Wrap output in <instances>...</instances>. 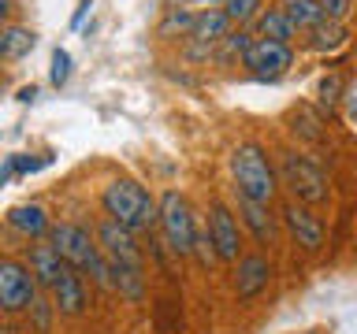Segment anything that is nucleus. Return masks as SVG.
I'll list each match as a JSON object with an SVG mask.
<instances>
[{
  "label": "nucleus",
  "instance_id": "nucleus-1",
  "mask_svg": "<svg viewBox=\"0 0 357 334\" xmlns=\"http://www.w3.org/2000/svg\"><path fill=\"white\" fill-rule=\"evenodd\" d=\"M45 241H49L52 249L63 256V264L75 267L86 283H93V286H100V289H108V294H112L108 260H105V253H100V245H97V238H93V230H89V227H82V223H75V219L52 223V230H49V238H45Z\"/></svg>",
  "mask_w": 357,
  "mask_h": 334
},
{
  "label": "nucleus",
  "instance_id": "nucleus-2",
  "mask_svg": "<svg viewBox=\"0 0 357 334\" xmlns=\"http://www.w3.org/2000/svg\"><path fill=\"white\" fill-rule=\"evenodd\" d=\"M231 182H234V197H245L253 205H268V208L275 205L279 175L261 141H238L231 149Z\"/></svg>",
  "mask_w": 357,
  "mask_h": 334
},
{
  "label": "nucleus",
  "instance_id": "nucleus-3",
  "mask_svg": "<svg viewBox=\"0 0 357 334\" xmlns=\"http://www.w3.org/2000/svg\"><path fill=\"white\" fill-rule=\"evenodd\" d=\"M100 208L112 223L127 227L130 234H153L156 230V197L138 178H112L100 189Z\"/></svg>",
  "mask_w": 357,
  "mask_h": 334
},
{
  "label": "nucleus",
  "instance_id": "nucleus-4",
  "mask_svg": "<svg viewBox=\"0 0 357 334\" xmlns=\"http://www.w3.org/2000/svg\"><path fill=\"white\" fill-rule=\"evenodd\" d=\"M275 175H279V189H287L290 200H298V205L320 208V205H328V200H331L328 171H324L320 160H312L309 152H301V149L279 152Z\"/></svg>",
  "mask_w": 357,
  "mask_h": 334
},
{
  "label": "nucleus",
  "instance_id": "nucleus-5",
  "mask_svg": "<svg viewBox=\"0 0 357 334\" xmlns=\"http://www.w3.org/2000/svg\"><path fill=\"white\" fill-rule=\"evenodd\" d=\"M197 216L190 208V200L178 193V189H164L156 197V234H160V245L178 260L194 256V241H197Z\"/></svg>",
  "mask_w": 357,
  "mask_h": 334
},
{
  "label": "nucleus",
  "instance_id": "nucleus-6",
  "mask_svg": "<svg viewBox=\"0 0 357 334\" xmlns=\"http://www.w3.org/2000/svg\"><path fill=\"white\" fill-rule=\"evenodd\" d=\"M279 227L287 230V238L305 253H320L324 238H328V227H324V216L309 205H298V200H283L279 205Z\"/></svg>",
  "mask_w": 357,
  "mask_h": 334
},
{
  "label": "nucleus",
  "instance_id": "nucleus-7",
  "mask_svg": "<svg viewBox=\"0 0 357 334\" xmlns=\"http://www.w3.org/2000/svg\"><path fill=\"white\" fill-rule=\"evenodd\" d=\"M33 297H38V283L30 267L15 256H4L0 260V316H22Z\"/></svg>",
  "mask_w": 357,
  "mask_h": 334
},
{
  "label": "nucleus",
  "instance_id": "nucleus-8",
  "mask_svg": "<svg viewBox=\"0 0 357 334\" xmlns=\"http://www.w3.org/2000/svg\"><path fill=\"white\" fill-rule=\"evenodd\" d=\"M208 245L212 253H216V264H234L242 256V223L234 216L231 205H223V200H212L208 205Z\"/></svg>",
  "mask_w": 357,
  "mask_h": 334
},
{
  "label": "nucleus",
  "instance_id": "nucleus-9",
  "mask_svg": "<svg viewBox=\"0 0 357 334\" xmlns=\"http://www.w3.org/2000/svg\"><path fill=\"white\" fill-rule=\"evenodd\" d=\"M242 67L250 71L253 78H261V82H275V78H283L290 67H294V49L283 41H264V38H253V45L245 49L242 56Z\"/></svg>",
  "mask_w": 357,
  "mask_h": 334
},
{
  "label": "nucleus",
  "instance_id": "nucleus-10",
  "mask_svg": "<svg viewBox=\"0 0 357 334\" xmlns=\"http://www.w3.org/2000/svg\"><path fill=\"white\" fill-rule=\"evenodd\" d=\"M93 238L100 245V253H105L108 264H130V267H145V253L138 245V234H130L127 227H119V223H112L108 216L93 227Z\"/></svg>",
  "mask_w": 357,
  "mask_h": 334
},
{
  "label": "nucleus",
  "instance_id": "nucleus-11",
  "mask_svg": "<svg viewBox=\"0 0 357 334\" xmlns=\"http://www.w3.org/2000/svg\"><path fill=\"white\" fill-rule=\"evenodd\" d=\"M272 275H275V267L264 253L238 256V260H234V297H238L242 305L253 297H261L268 289V283H272Z\"/></svg>",
  "mask_w": 357,
  "mask_h": 334
},
{
  "label": "nucleus",
  "instance_id": "nucleus-12",
  "mask_svg": "<svg viewBox=\"0 0 357 334\" xmlns=\"http://www.w3.org/2000/svg\"><path fill=\"white\" fill-rule=\"evenodd\" d=\"M49 301H52L56 316L78 319V316H86V308H89V283L75 271V267H67L60 275V283L49 289Z\"/></svg>",
  "mask_w": 357,
  "mask_h": 334
},
{
  "label": "nucleus",
  "instance_id": "nucleus-13",
  "mask_svg": "<svg viewBox=\"0 0 357 334\" xmlns=\"http://www.w3.org/2000/svg\"><path fill=\"white\" fill-rule=\"evenodd\" d=\"M30 267V275H33V283H38V289H45V294H49V289L60 283V275L67 271V264H63V256L52 249L49 241H33L30 245V253H26V260H22Z\"/></svg>",
  "mask_w": 357,
  "mask_h": 334
},
{
  "label": "nucleus",
  "instance_id": "nucleus-14",
  "mask_svg": "<svg viewBox=\"0 0 357 334\" xmlns=\"http://www.w3.org/2000/svg\"><path fill=\"white\" fill-rule=\"evenodd\" d=\"M8 227L15 234H22L26 241H45L52 230V216L45 205H38V200H26V205H15L8 212Z\"/></svg>",
  "mask_w": 357,
  "mask_h": 334
},
{
  "label": "nucleus",
  "instance_id": "nucleus-15",
  "mask_svg": "<svg viewBox=\"0 0 357 334\" xmlns=\"http://www.w3.org/2000/svg\"><path fill=\"white\" fill-rule=\"evenodd\" d=\"M234 200H238V212H234V216H238L242 227L250 230L261 245H272L275 234H279V216L268 205H253V200H245V197H234Z\"/></svg>",
  "mask_w": 357,
  "mask_h": 334
},
{
  "label": "nucleus",
  "instance_id": "nucleus-16",
  "mask_svg": "<svg viewBox=\"0 0 357 334\" xmlns=\"http://www.w3.org/2000/svg\"><path fill=\"white\" fill-rule=\"evenodd\" d=\"M112 271V294H119L127 305H145L149 297V283H145V267L130 264H108Z\"/></svg>",
  "mask_w": 357,
  "mask_h": 334
},
{
  "label": "nucleus",
  "instance_id": "nucleus-17",
  "mask_svg": "<svg viewBox=\"0 0 357 334\" xmlns=\"http://www.w3.org/2000/svg\"><path fill=\"white\" fill-rule=\"evenodd\" d=\"M253 38H264V41H283V45H290L298 38V30H294V22H290V15H287V8H264L261 15L253 19Z\"/></svg>",
  "mask_w": 357,
  "mask_h": 334
},
{
  "label": "nucleus",
  "instance_id": "nucleus-18",
  "mask_svg": "<svg viewBox=\"0 0 357 334\" xmlns=\"http://www.w3.org/2000/svg\"><path fill=\"white\" fill-rule=\"evenodd\" d=\"M231 30V22L227 15H223L220 8H201L197 11V19H194V30H190V45H201V49H216L220 38Z\"/></svg>",
  "mask_w": 357,
  "mask_h": 334
},
{
  "label": "nucleus",
  "instance_id": "nucleus-19",
  "mask_svg": "<svg viewBox=\"0 0 357 334\" xmlns=\"http://www.w3.org/2000/svg\"><path fill=\"white\" fill-rule=\"evenodd\" d=\"M33 45H38V33L30 26H15V22L0 26V60H22L33 52Z\"/></svg>",
  "mask_w": 357,
  "mask_h": 334
},
{
  "label": "nucleus",
  "instance_id": "nucleus-20",
  "mask_svg": "<svg viewBox=\"0 0 357 334\" xmlns=\"http://www.w3.org/2000/svg\"><path fill=\"white\" fill-rule=\"evenodd\" d=\"M194 19H197L194 8H167L164 15H160V22H156V38H160V41L190 38V30H194Z\"/></svg>",
  "mask_w": 357,
  "mask_h": 334
},
{
  "label": "nucleus",
  "instance_id": "nucleus-21",
  "mask_svg": "<svg viewBox=\"0 0 357 334\" xmlns=\"http://www.w3.org/2000/svg\"><path fill=\"white\" fill-rule=\"evenodd\" d=\"M253 45V30H242V26H231L227 33L220 38V45H216V56L223 63H242V56H245V49Z\"/></svg>",
  "mask_w": 357,
  "mask_h": 334
},
{
  "label": "nucleus",
  "instance_id": "nucleus-22",
  "mask_svg": "<svg viewBox=\"0 0 357 334\" xmlns=\"http://www.w3.org/2000/svg\"><path fill=\"white\" fill-rule=\"evenodd\" d=\"M22 316H26V323H30V334H52V323L60 319L56 308H52V301H49V294H41V289H38V297L30 301V308L22 312Z\"/></svg>",
  "mask_w": 357,
  "mask_h": 334
},
{
  "label": "nucleus",
  "instance_id": "nucleus-23",
  "mask_svg": "<svg viewBox=\"0 0 357 334\" xmlns=\"http://www.w3.org/2000/svg\"><path fill=\"white\" fill-rule=\"evenodd\" d=\"M309 33V49L312 52H335L346 45V26L342 22H320V26L305 30Z\"/></svg>",
  "mask_w": 357,
  "mask_h": 334
},
{
  "label": "nucleus",
  "instance_id": "nucleus-24",
  "mask_svg": "<svg viewBox=\"0 0 357 334\" xmlns=\"http://www.w3.org/2000/svg\"><path fill=\"white\" fill-rule=\"evenodd\" d=\"M264 8H268L264 0H227V4H223L220 11L227 15V22H231V26H242V30H250V26H253V19L261 15Z\"/></svg>",
  "mask_w": 357,
  "mask_h": 334
},
{
  "label": "nucleus",
  "instance_id": "nucleus-25",
  "mask_svg": "<svg viewBox=\"0 0 357 334\" xmlns=\"http://www.w3.org/2000/svg\"><path fill=\"white\" fill-rule=\"evenodd\" d=\"M287 15L294 22V30H312L324 22V8H320V0H298V4L287 8Z\"/></svg>",
  "mask_w": 357,
  "mask_h": 334
},
{
  "label": "nucleus",
  "instance_id": "nucleus-26",
  "mask_svg": "<svg viewBox=\"0 0 357 334\" xmlns=\"http://www.w3.org/2000/svg\"><path fill=\"white\" fill-rule=\"evenodd\" d=\"M342 89H346V86H342V78L335 74V71H331V74H324V78H320V86H317V100H320V108H328V111H331V108L342 100Z\"/></svg>",
  "mask_w": 357,
  "mask_h": 334
},
{
  "label": "nucleus",
  "instance_id": "nucleus-27",
  "mask_svg": "<svg viewBox=\"0 0 357 334\" xmlns=\"http://www.w3.org/2000/svg\"><path fill=\"white\" fill-rule=\"evenodd\" d=\"M67 78H71V52L56 49L52 52V67H49V82L60 89V86H67Z\"/></svg>",
  "mask_w": 357,
  "mask_h": 334
},
{
  "label": "nucleus",
  "instance_id": "nucleus-28",
  "mask_svg": "<svg viewBox=\"0 0 357 334\" xmlns=\"http://www.w3.org/2000/svg\"><path fill=\"white\" fill-rule=\"evenodd\" d=\"M320 8H324V22H346L354 0H320Z\"/></svg>",
  "mask_w": 357,
  "mask_h": 334
},
{
  "label": "nucleus",
  "instance_id": "nucleus-29",
  "mask_svg": "<svg viewBox=\"0 0 357 334\" xmlns=\"http://www.w3.org/2000/svg\"><path fill=\"white\" fill-rule=\"evenodd\" d=\"M342 108H346V119L357 122V82L342 89Z\"/></svg>",
  "mask_w": 357,
  "mask_h": 334
},
{
  "label": "nucleus",
  "instance_id": "nucleus-30",
  "mask_svg": "<svg viewBox=\"0 0 357 334\" xmlns=\"http://www.w3.org/2000/svg\"><path fill=\"white\" fill-rule=\"evenodd\" d=\"M190 4H194V11H201V8H223L227 0H190Z\"/></svg>",
  "mask_w": 357,
  "mask_h": 334
},
{
  "label": "nucleus",
  "instance_id": "nucleus-31",
  "mask_svg": "<svg viewBox=\"0 0 357 334\" xmlns=\"http://www.w3.org/2000/svg\"><path fill=\"white\" fill-rule=\"evenodd\" d=\"M11 4H15V0H0V26H8V15H11Z\"/></svg>",
  "mask_w": 357,
  "mask_h": 334
},
{
  "label": "nucleus",
  "instance_id": "nucleus-32",
  "mask_svg": "<svg viewBox=\"0 0 357 334\" xmlns=\"http://www.w3.org/2000/svg\"><path fill=\"white\" fill-rule=\"evenodd\" d=\"M33 97H38V89H33V86H26V89H22V93H19V100H22V104H30Z\"/></svg>",
  "mask_w": 357,
  "mask_h": 334
},
{
  "label": "nucleus",
  "instance_id": "nucleus-33",
  "mask_svg": "<svg viewBox=\"0 0 357 334\" xmlns=\"http://www.w3.org/2000/svg\"><path fill=\"white\" fill-rule=\"evenodd\" d=\"M0 334H19L15 327H8V323H4V327H0Z\"/></svg>",
  "mask_w": 357,
  "mask_h": 334
},
{
  "label": "nucleus",
  "instance_id": "nucleus-34",
  "mask_svg": "<svg viewBox=\"0 0 357 334\" xmlns=\"http://www.w3.org/2000/svg\"><path fill=\"white\" fill-rule=\"evenodd\" d=\"M290 4H298V0H279V8H290Z\"/></svg>",
  "mask_w": 357,
  "mask_h": 334
}]
</instances>
